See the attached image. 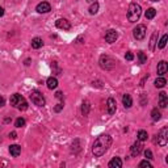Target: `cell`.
Listing matches in <instances>:
<instances>
[{
    "mask_svg": "<svg viewBox=\"0 0 168 168\" xmlns=\"http://www.w3.org/2000/svg\"><path fill=\"white\" fill-rule=\"evenodd\" d=\"M110 144H112V136L109 134H101L100 136H97L96 141L92 147V154L96 158H100L109 150Z\"/></svg>",
    "mask_w": 168,
    "mask_h": 168,
    "instance_id": "obj_1",
    "label": "cell"
},
{
    "mask_svg": "<svg viewBox=\"0 0 168 168\" xmlns=\"http://www.w3.org/2000/svg\"><path fill=\"white\" fill-rule=\"evenodd\" d=\"M141 15H142L141 5L136 4V3H130L127 10V20L130 22H136L139 20V17H141Z\"/></svg>",
    "mask_w": 168,
    "mask_h": 168,
    "instance_id": "obj_2",
    "label": "cell"
},
{
    "mask_svg": "<svg viewBox=\"0 0 168 168\" xmlns=\"http://www.w3.org/2000/svg\"><path fill=\"white\" fill-rule=\"evenodd\" d=\"M10 105L12 106H15V108H17L18 110H26L28 109V102H26V100L24 99L21 94H18V93H15V94H12L10 96Z\"/></svg>",
    "mask_w": 168,
    "mask_h": 168,
    "instance_id": "obj_3",
    "label": "cell"
},
{
    "mask_svg": "<svg viewBox=\"0 0 168 168\" xmlns=\"http://www.w3.org/2000/svg\"><path fill=\"white\" fill-rule=\"evenodd\" d=\"M30 100L34 105H37V106H45V102H46L45 101L43 94H42L39 91H37V89H34V91L30 92Z\"/></svg>",
    "mask_w": 168,
    "mask_h": 168,
    "instance_id": "obj_4",
    "label": "cell"
},
{
    "mask_svg": "<svg viewBox=\"0 0 168 168\" xmlns=\"http://www.w3.org/2000/svg\"><path fill=\"white\" fill-rule=\"evenodd\" d=\"M100 66H101V68H104V70H112L116 66V62L109 55H102V57L100 58Z\"/></svg>",
    "mask_w": 168,
    "mask_h": 168,
    "instance_id": "obj_5",
    "label": "cell"
},
{
    "mask_svg": "<svg viewBox=\"0 0 168 168\" xmlns=\"http://www.w3.org/2000/svg\"><path fill=\"white\" fill-rule=\"evenodd\" d=\"M146 32H147V28L144 25H136V28H134L133 30V36L135 39H138V41H142V39L146 37Z\"/></svg>",
    "mask_w": 168,
    "mask_h": 168,
    "instance_id": "obj_6",
    "label": "cell"
},
{
    "mask_svg": "<svg viewBox=\"0 0 168 168\" xmlns=\"http://www.w3.org/2000/svg\"><path fill=\"white\" fill-rule=\"evenodd\" d=\"M168 142V129L167 127H163L162 130L159 131L158 134V139H156V143L159 146H165Z\"/></svg>",
    "mask_w": 168,
    "mask_h": 168,
    "instance_id": "obj_7",
    "label": "cell"
},
{
    "mask_svg": "<svg viewBox=\"0 0 168 168\" xmlns=\"http://www.w3.org/2000/svg\"><path fill=\"white\" fill-rule=\"evenodd\" d=\"M118 38V33L114 30V29H109V30L105 33V41L108 42V43H113V42H116Z\"/></svg>",
    "mask_w": 168,
    "mask_h": 168,
    "instance_id": "obj_8",
    "label": "cell"
},
{
    "mask_svg": "<svg viewBox=\"0 0 168 168\" xmlns=\"http://www.w3.org/2000/svg\"><path fill=\"white\" fill-rule=\"evenodd\" d=\"M55 25H57L58 29H63V30H70L71 29L70 21L66 20V18H58V20L55 21Z\"/></svg>",
    "mask_w": 168,
    "mask_h": 168,
    "instance_id": "obj_9",
    "label": "cell"
},
{
    "mask_svg": "<svg viewBox=\"0 0 168 168\" xmlns=\"http://www.w3.org/2000/svg\"><path fill=\"white\" fill-rule=\"evenodd\" d=\"M36 10L38 13H47L51 10V5H50V3H47V1H42L37 5Z\"/></svg>",
    "mask_w": 168,
    "mask_h": 168,
    "instance_id": "obj_10",
    "label": "cell"
},
{
    "mask_svg": "<svg viewBox=\"0 0 168 168\" xmlns=\"http://www.w3.org/2000/svg\"><path fill=\"white\" fill-rule=\"evenodd\" d=\"M167 71H168V64L165 60H162V62L158 63V75H159V78H163V75L167 74Z\"/></svg>",
    "mask_w": 168,
    "mask_h": 168,
    "instance_id": "obj_11",
    "label": "cell"
},
{
    "mask_svg": "<svg viewBox=\"0 0 168 168\" xmlns=\"http://www.w3.org/2000/svg\"><path fill=\"white\" fill-rule=\"evenodd\" d=\"M116 100L113 99V97H109V99H108V101H106V108H108V113H109L110 116L112 114H114L116 113Z\"/></svg>",
    "mask_w": 168,
    "mask_h": 168,
    "instance_id": "obj_12",
    "label": "cell"
},
{
    "mask_svg": "<svg viewBox=\"0 0 168 168\" xmlns=\"http://www.w3.org/2000/svg\"><path fill=\"white\" fill-rule=\"evenodd\" d=\"M142 144H141V142H135V143L131 146V148H130V152H131V155L133 156H138L139 154L142 152Z\"/></svg>",
    "mask_w": 168,
    "mask_h": 168,
    "instance_id": "obj_13",
    "label": "cell"
},
{
    "mask_svg": "<svg viewBox=\"0 0 168 168\" xmlns=\"http://www.w3.org/2000/svg\"><path fill=\"white\" fill-rule=\"evenodd\" d=\"M9 154L12 155L13 158H17L18 155L21 154V146H18V144H10L9 146Z\"/></svg>",
    "mask_w": 168,
    "mask_h": 168,
    "instance_id": "obj_14",
    "label": "cell"
},
{
    "mask_svg": "<svg viewBox=\"0 0 168 168\" xmlns=\"http://www.w3.org/2000/svg\"><path fill=\"white\" fill-rule=\"evenodd\" d=\"M168 104V97L165 92H160L159 93V106L160 108H165Z\"/></svg>",
    "mask_w": 168,
    "mask_h": 168,
    "instance_id": "obj_15",
    "label": "cell"
},
{
    "mask_svg": "<svg viewBox=\"0 0 168 168\" xmlns=\"http://www.w3.org/2000/svg\"><path fill=\"white\" fill-rule=\"evenodd\" d=\"M109 168H122V160L120 158H113L109 162Z\"/></svg>",
    "mask_w": 168,
    "mask_h": 168,
    "instance_id": "obj_16",
    "label": "cell"
},
{
    "mask_svg": "<svg viewBox=\"0 0 168 168\" xmlns=\"http://www.w3.org/2000/svg\"><path fill=\"white\" fill-rule=\"evenodd\" d=\"M122 102H123V106L129 109V108H131V105H133V99H131L130 94L125 93L122 96Z\"/></svg>",
    "mask_w": 168,
    "mask_h": 168,
    "instance_id": "obj_17",
    "label": "cell"
},
{
    "mask_svg": "<svg viewBox=\"0 0 168 168\" xmlns=\"http://www.w3.org/2000/svg\"><path fill=\"white\" fill-rule=\"evenodd\" d=\"M46 84H47V88L49 89H55L58 87V80H57V78H49L47 79V81H46Z\"/></svg>",
    "mask_w": 168,
    "mask_h": 168,
    "instance_id": "obj_18",
    "label": "cell"
},
{
    "mask_svg": "<svg viewBox=\"0 0 168 168\" xmlns=\"http://www.w3.org/2000/svg\"><path fill=\"white\" fill-rule=\"evenodd\" d=\"M43 46V41H42V38H39V37H36V38L32 39V47L33 49H39V47Z\"/></svg>",
    "mask_w": 168,
    "mask_h": 168,
    "instance_id": "obj_19",
    "label": "cell"
},
{
    "mask_svg": "<svg viewBox=\"0 0 168 168\" xmlns=\"http://www.w3.org/2000/svg\"><path fill=\"white\" fill-rule=\"evenodd\" d=\"M89 109H91V105H89V101H84L83 105H81V114L83 116H88Z\"/></svg>",
    "mask_w": 168,
    "mask_h": 168,
    "instance_id": "obj_20",
    "label": "cell"
},
{
    "mask_svg": "<svg viewBox=\"0 0 168 168\" xmlns=\"http://www.w3.org/2000/svg\"><path fill=\"white\" fill-rule=\"evenodd\" d=\"M160 117H162V113L158 110V108H154V109H152V112H151V118H152V121H159Z\"/></svg>",
    "mask_w": 168,
    "mask_h": 168,
    "instance_id": "obj_21",
    "label": "cell"
},
{
    "mask_svg": "<svg viewBox=\"0 0 168 168\" xmlns=\"http://www.w3.org/2000/svg\"><path fill=\"white\" fill-rule=\"evenodd\" d=\"M155 15H156V10L154 9V8H148V9L146 10V18L147 20H152V18L155 17Z\"/></svg>",
    "mask_w": 168,
    "mask_h": 168,
    "instance_id": "obj_22",
    "label": "cell"
},
{
    "mask_svg": "<svg viewBox=\"0 0 168 168\" xmlns=\"http://www.w3.org/2000/svg\"><path fill=\"white\" fill-rule=\"evenodd\" d=\"M165 84H167V81H165L164 78H156V80H155V87L156 88H163Z\"/></svg>",
    "mask_w": 168,
    "mask_h": 168,
    "instance_id": "obj_23",
    "label": "cell"
},
{
    "mask_svg": "<svg viewBox=\"0 0 168 168\" xmlns=\"http://www.w3.org/2000/svg\"><path fill=\"white\" fill-rule=\"evenodd\" d=\"M147 131H144V130H139L138 131V135H136V138H138V142H143V141H146L147 139Z\"/></svg>",
    "mask_w": 168,
    "mask_h": 168,
    "instance_id": "obj_24",
    "label": "cell"
},
{
    "mask_svg": "<svg viewBox=\"0 0 168 168\" xmlns=\"http://www.w3.org/2000/svg\"><path fill=\"white\" fill-rule=\"evenodd\" d=\"M156 38H158V34L154 33L151 36V39H150V50L151 51H154L155 50V43H156Z\"/></svg>",
    "mask_w": 168,
    "mask_h": 168,
    "instance_id": "obj_25",
    "label": "cell"
},
{
    "mask_svg": "<svg viewBox=\"0 0 168 168\" xmlns=\"http://www.w3.org/2000/svg\"><path fill=\"white\" fill-rule=\"evenodd\" d=\"M167 39H168V36H167V34H164V36L162 37V39L159 41V45H158V47H159V49H164L165 45H167Z\"/></svg>",
    "mask_w": 168,
    "mask_h": 168,
    "instance_id": "obj_26",
    "label": "cell"
},
{
    "mask_svg": "<svg viewBox=\"0 0 168 168\" xmlns=\"http://www.w3.org/2000/svg\"><path fill=\"white\" fill-rule=\"evenodd\" d=\"M99 12V3H93V4L89 7V13L91 15H96Z\"/></svg>",
    "mask_w": 168,
    "mask_h": 168,
    "instance_id": "obj_27",
    "label": "cell"
},
{
    "mask_svg": "<svg viewBox=\"0 0 168 168\" xmlns=\"http://www.w3.org/2000/svg\"><path fill=\"white\" fill-rule=\"evenodd\" d=\"M139 168H154V167H152V164L148 160H142V162L139 163Z\"/></svg>",
    "mask_w": 168,
    "mask_h": 168,
    "instance_id": "obj_28",
    "label": "cell"
},
{
    "mask_svg": "<svg viewBox=\"0 0 168 168\" xmlns=\"http://www.w3.org/2000/svg\"><path fill=\"white\" fill-rule=\"evenodd\" d=\"M15 126L16 127H22V126H25V120H24L22 117H18L15 122Z\"/></svg>",
    "mask_w": 168,
    "mask_h": 168,
    "instance_id": "obj_29",
    "label": "cell"
},
{
    "mask_svg": "<svg viewBox=\"0 0 168 168\" xmlns=\"http://www.w3.org/2000/svg\"><path fill=\"white\" fill-rule=\"evenodd\" d=\"M138 58H139V63H141V64H143V63H146L147 57H146V54H144L143 51H139V52H138Z\"/></svg>",
    "mask_w": 168,
    "mask_h": 168,
    "instance_id": "obj_30",
    "label": "cell"
},
{
    "mask_svg": "<svg viewBox=\"0 0 168 168\" xmlns=\"http://www.w3.org/2000/svg\"><path fill=\"white\" fill-rule=\"evenodd\" d=\"M144 156H146L148 160H151V159H152V152H151V150H146V151H144Z\"/></svg>",
    "mask_w": 168,
    "mask_h": 168,
    "instance_id": "obj_31",
    "label": "cell"
},
{
    "mask_svg": "<svg viewBox=\"0 0 168 168\" xmlns=\"http://www.w3.org/2000/svg\"><path fill=\"white\" fill-rule=\"evenodd\" d=\"M125 58H126V59H127V60H133V59H134V55H133V52H131V51H127V52H126V54H125Z\"/></svg>",
    "mask_w": 168,
    "mask_h": 168,
    "instance_id": "obj_32",
    "label": "cell"
},
{
    "mask_svg": "<svg viewBox=\"0 0 168 168\" xmlns=\"http://www.w3.org/2000/svg\"><path fill=\"white\" fill-rule=\"evenodd\" d=\"M62 109H63V104H62V102H60V104H57V105H55V108H54L55 112H60Z\"/></svg>",
    "mask_w": 168,
    "mask_h": 168,
    "instance_id": "obj_33",
    "label": "cell"
},
{
    "mask_svg": "<svg viewBox=\"0 0 168 168\" xmlns=\"http://www.w3.org/2000/svg\"><path fill=\"white\" fill-rule=\"evenodd\" d=\"M55 97H57V99H59V100H63V93L60 91H58L57 93H55Z\"/></svg>",
    "mask_w": 168,
    "mask_h": 168,
    "instance_id": "obj_34",
    "label": "cell"
},
{
    "mask_svg": "<svg viewBox=\"0 0 168 168\" xmlns=\"http://www.w3.org/2000/svg\"><path fill=\"white\" fill-rule=\"evenodd\" d=\"M9 138H10V139H16V138H17V134H16V131H12V133H9Z\"/></svg>",
    "mask_w": 168,
    "mask_h": 168,
    "instance_id": "obj_35",
    "label": "cell"
},
{
    "mask_svg": "<svg viewBox=\"0 0 168 168\" xmlns=\"http://www.w3.org/2000/svg\"><path fill=\"white\" fill-rule=\"evenodd\" d=\"M4 104H5V100H4V97H3V96H0V106H4Z\"/></svg>",
    "mask_w": 168,
    "mask_h": 168,
    "instance_id": "obj_36",
    "label": "cell"
},
{
    "mask_svg": "<svg viewBox=\"0 0 168 168\" xmlns=\"http://www.w3.org/2000/svg\"><path fill=\"white\" fill-rule=\"evenodd\" d=\"M4 15V9H3V7H0V17Z\"/></svg>",
    "mask_w": 168,
    "mask_h": 168,
    "instance_id": "obj_37",
    "label": "cell"
},
{
    "mask_svg": "<svg viewBox=\"0 0 168 168\" xmlns=\"http://www.w3.org/2000/svg\"><path fill=\"white\" fill-rule=\"evenodd\" d=\"M25 64H26V66L30 64V59H26V60H25Z\"/></svg>",
    "mask_w": 168,
    "mask_h": 168,
    "instance_id": "obj_38",
    "label": "cell"
},
{
    "mask_svg": "<svg viewBox=\"0 0 168 168\" xmlns=\"http://www.w3.org/2000/svg\"><path fill=\"white\" fill-rule=\"evenodd\" d=\"M0 142H1V138H0Z\"/></svg>",
    "mask_w": 168,
    "mask_h": 168,
    "instance_id": "obj_39",
    "label": "cell"
},
{
    "mask_svg": "<svg viewBox=\"0 0 168 168\" xmlns=\"http://www.w3.org/2000/svg\"><path fill=\"white\" fill-rule=\"evenodd\" d=\"M0 168H3V167H0Z\"/></svg>",
    "mask_w": 168,
    "mask_h": 168,
    "instance_id": "obj_40",
    "label": "cell"
},
{
    "mask_svg": "<svg viewBox=\"0 0 168 168\" xmlns=\"http://www.w3.org/2000/svg\"><path fill=\"white\" fill-rule=\"evenodd\" d=\"M138 168H139V167H138Z\"/></svg>",
    "mask_w": 168,
    "mask_h": 168,
    "instance_id": "obj_41",
    "label": "cell"
}]
</instances>
